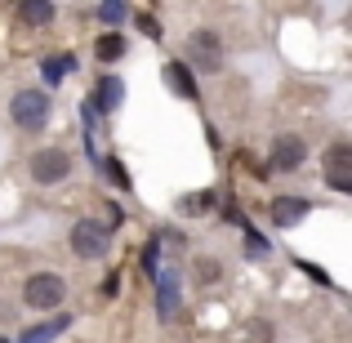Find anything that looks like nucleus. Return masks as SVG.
Wrapping results in <instances>:
<instances>
[{
  "instance_id": "1",
  "label": "nucleus",
  "mask_w": 352,
  "mask_h": 343,
  "mask_svg": "<svg viewBox=\"0 0 352 343\" xmlns=\"http://www.w3.org/2000/svg\"><path fill=\"white\" fill-rule=\"evenodd\" d=\"M63 299H67V281L58 272H32L23 281V303L32 312H54L63 308Z\"/></svg>"
},
{
  "instance_id": "14",
  "label": "nucleus",
  "mask_w": 352,
  "mask_h": 343,
  "mask_svg": "<svg viewBox=\"0 0 352 343\" xmlns=\"http://www.w3.org/2000/svg\"><path fill=\"white\" fill-rule=\"evenodd\" d=\"M18 18H23V23H32V27H45V23H54V5H45V0H32V5L18 9Z\"/></svg>"
},
{
  "instance_id": "13",
  "label": "nucleus",
  "mask_w": 352,
  "mask_h": 343,
  "mask_svg": "<svg viewBox=\"0 0 352 343\" xmlns=\"http://www.w3.org/2000/svg\"><path fill=\"white\" fill-rule=\"evenodd\" d=\"M94 54H98V58H103V63H120V58H125V36H116V32L98 36Z\"/></svg>"
},
{
  "instance_id": "20",
  "label": "nucleus",
  "mask_w": 352,
  "mask_h": 343,
  "mask_svg": "<svg viewBox=\"0 0 352 343\" xmlns=\"http://www.w3.org/2000/svg\"><path fill=\"white\" fill-rule=\"evenodd\" d=\"M98 170H107V179H112V183H120V188H125V174L116 170V161H103V165H98Z\"/></svg>"
},
{
  "instance_id": "4",
  "label": "nucleus",
  "mask_w": 352,
  "mask_h": 343,
  "mask_svg": "<svg viewBox=\"0 0 352 343\" xmlns=\"http://www.w3.org/2000/svg\"><path fill=\"white\" fill-rule=\"evenodd\" d=\"M107 245H112V232L103 223H94V219H76L72 223V250H76V258H103Z\"/></svg>"
},
{
  "instance_id": "15",
  "label": "nucleus",
  "mask_w": 352,
  "mask_h": 343,
  "mask_svg": "<svg viewBox=\"0 0 352 343\" xmlns=\"http://www.w3.org/2000/svg\"><path fill=\"white\" fill-rule=\"evenodd\" d=\"M67 330V317H54V321H45V326H32L23 335V343H45V339H54V335H63Z\"/></svg>"
},
{
  "instance_id": "11",
  "label": "nucleus",
  "mask_w": 352,
  "mask_h": 343,
  "mask_svg": "<svg viewBox=\"0 0 352 343\" xmlns=\"http://www.w3.org/2000/svg\"><path fill=\"white\" fill-rule=\"evenodd\" d=\"M192 281L206 285V290H210V285H219V281H223V258H214V254H197V258H192Z\"/></svg>"
},
{
  "instance_id": "12",
  "label": "nucleus",
  "mask_w": 352,
  "mask_h": 343,
  "mask_svg": "<svg viewBox=\"0 0 352 343\" xmlns=\"http://www.w3.org/2000/svg\"><path fill=\"white\" fill-rule=\"evenodd\" d=\"M120 98H125V85H120L116 76H103V80H98V89H94V107H98L103 116H107V112H116Z\"/></svg>"
},
{
  "instance_id": "10",
  "label": "nucleus",
  "mask_w": 352,
  "mask_h": 343,
  "mask_svg": "<svg viewBox=\"0 0 352 343\" xmlns=\"http://www.w3.org/2000/svg\"><path fill=\"white\" fill-rule=\"evenodd\" d=\"M165 85H170L179 98H188V103H192V98H201L197 94V80H192V71L183 67V63H165Z\"/></svg>"
},
{
  "instance_id": "19",
  "label": "nucleus",
  "mask_w": 352,
  "mask_h": 343,
  "mask_svg": "<svg viewBox=\"0 0 352 343\" xmlns=\"http://www.w3.org/2000/svg\"><path fill=\"white\" fill-rule=\"evenodd\" d=\"M138 27H143V32L152 36V41H156V36H161V27H156V18H152V14H138Z\"/></svg>"
},
{
  "instance_id": "6",
  "label": "nucleus",
  "mask_w": 352,
  "mask_h": 343,
  "mask_svg": "<svg viewBox=\"0 0 352 343\" xmlns=\"http://www.w3.org/2000/svg\"><path fill=\"white\" fill-rule=\"evenodd\" d=\"M303 161H308V143H303L299 134H281L272 143V152H267V165H272V170H281V174L303 170Z\"/></svg>"
},
{
  "instance_id": "17",
  "label": "nucleus",
  "mask_w": 352,
  "mask_h": 343,
  "mask_svg": "<svg viewBox=\"0 0 352 343\" xmlns=\"http://www.w3.org/2000/svg\"><path fill=\"white\" fill-rule=\"evenodd\" d=\"M210 206H214V192H197V197L183 201V210H188V214H201V210H210Z\"/></svg>"
},
{
  "instance_id": "16",
  "label": "nucleus",
  "mask_w": 352,
  "mask_h": 343,
  "mask_svg": "<svg viewBox=\"0 0 352 343\" xmlns=\"http://www.w3.org/2000/svg\"><path fill=\"white\" fill-rule=\"evenodd\" d=\"M245 343H272V326H267V321H250V326H245Z\"/></svg>"
},
{
  "instance_id": "9",
  "label": "nucleus",
  "mask_w": 352,
  "mask_h": 343,
  "mask_svg": "<svg viewBox=\"0 0 352 343\" xmlns=\"http://www.w3.org/2000/svg\"><path fill=\"white\" fill-rule=\"evenodd\" d=\"M308 210H312V201H303V197H276L272 201V223L276 228H294V223L308 219Z\"/></svg>"
},
{
  "instance_id": "7",
  "label": "nucleus",
  "mask_w": 352,
  "mask_h": 343,
  "mask_svg": "<svg viewBox=\"0 0 352 343\" xmlns=\"http://www.w3.org/2000/svg\"><path fill=\"white\" fill-rule=\"evenodd\" d=\"M326 183L335 192H352V143H335L326 152Z\"/></svg>"
},
{
  "instance_id": "3",
  "label": "nucleus",
  "mask_w": 352,
  "mask_h": 343,
  "mask_svg": "<svg viewBox=\"0 0 352 343\" xmlns=\"http://www.w3.org/2000/svg\"><path fill=\"white\" fill-rule=\"evenodd\" d=\"M9 120L18 129H45V120H50V94L45 89H18L9 98Z\"/></svg>"
},
{
  "instance_id": "2",
  "label": "nucleus",
  "mask_w": 352,
  "mask_h": 343,
  "mask_svg": "<svg viewBox=\"0 0 352 343\" xmlns=\"http://www.w3.org/2000/svg\"><path fill=\"white\" fill-rule=\"evenodd\" d=\"M27 174L41 188H54V183H63L72 174V152L67 147H41V152L27 156Z\"/></svg>"
},
{
  "instance_id": "5",
  "label": "nucleus",
  "mask_w": 352,
  "mask_h": 343,
  "mask_svg": "<svg viewBox=\"0 0 352 343\" xmlns=\"http://www.w3.org/2000/svg\"><path fill=\"white\" fill-rule=\"evenodd\" d=\"M188 58L197 63L201 71H219L223 67V41H219V32H210V27L192 32L188 36Z\"/></svg>"
},
{
  "instance_id": "8",
  "label": "nucleus",
  "mask_w": 352,
  "mask_h": 343,
  "mask_svg": "<svg viewBox=\"0 0 352 343\" xmlns=\"http://www.w3.org/2000/svg\"><path fill=\"white\" fill-rule=\"evenodd\" d=\"M179 294H183V281H179V267H161L156 272V312H161V321H170L174 312H179Z\"/></svg>"
},
{
  "instance_id": "18",
  "label": "nucleus",
  "mask_w": 352,
  "mask_h": 343,
  "mask_svg": "<svg viewBox=\"0 0 352 343\" xmlns=\"http://www.w3.org/2000/svg\"><path fill=\"white\" fill-rule=\"evenodd\" d=\"M125 14H129V9H125V5H116V0H107V5H98V18H107V23H120Z\"/></svg>"
}]
</instances>
